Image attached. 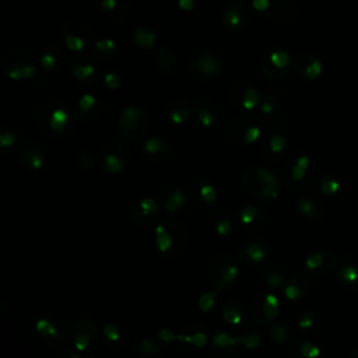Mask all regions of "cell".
Returning <instances> with one entry per match:
<instances>
[{
  "instance_id": "cell-1",
  "label": "cell",
  "mask_w": 358,
  "mask_h": 358,
  "mask_svg": "<svg viewBox=\"0 0 358 358\" xmlns=\"http://www.w3.org/2000/svg\"><path fill=\"white\" fill-rule=\"evenodd\" d=\"M242 186L246 193L260 201H274L280 197V178L266 166H250L242 173Z\"/></svg>"
},
{
  "instance_id": "cell-2",
  "label": "cell",
  "mask_w": 358,
  "mask_h": 358,
  "mask_svg": "<svg viewBox=\"0 0 358 358\" xmlns=\"http://www.w3.org/2000/svg\"><path fill=\"white\" fill-rule=\"evenodd\" d=\"M154 241L161 255L173 257L186 248L189 242V229L180 221L166 220L155 225Z\"/></svg>"
},
{
  "instance_id": "cell-3",
  "label": "cell",
  "mask_w": 358,
  "mask_h": 358,
  "mask_svg": "<svg viewBox=\"0 0 358 358\" xmlns=\"http://www.w3.org/2000/svg\"><path fill=\"white\" fill-rule=\"evenodd\" d=\"M69 123L70 109L63 101H48L38 110V127L45 136L50 138L62 136L67 130Z\"/></svg>"
},
{
  "instance_id": "cell-4",
  "label": "cell",
  "mask_w": 358,
  "mask_h": 358,
  "mask_svg": "<svg viewBox=\"0 0 358 358\" xmlns=\"http://www.w3.org/2000/svg\"><path fill=\"white\" fill-rule=\"evenodd\" d=\"M284 179L288 189L294 192H306L310 189L315 173L309 155L296 152L291 155L284 168Z\"/></svg>"
},
{
  "instance_id": "cell-5",
  "label": "cell",
  "mask_w": 358,
  "mask_h": 358,
  "mask_svg": "<svg viewBox=\"0 0 358 358\" xmlns=\"http://www.w3.org/2000/svg\"><path fill=\"white\" fill-rule=\"evenodd\" d=\"M262 134L260 116L253 112L238 113L229 123L228 136L236 145H252Z\"/></svg>"
},
{
  "instance_id": "cell-6",
  "label": "cell",
  "mask_w": 358,
  "mask_h": 358,
  "mask_svg": "<svg viewBox=\"0 0 358 358\" xmlns=\"http://www.w3.org/2000/svg\"><path fill=\"white\" fill-rule=\"evenodd\" d=\"M117 133L129 141H138L144 137L148 127V113L138 105L126 106L116 122Z\"/></svg>"
},
{
  "instance_id": "cell-7",
  "label": "cell",
  "mask_w": 358,
  "mask_h": 358,
  "mask_svg": "<svg viewBox=\"0 0 358 358\" xmlns=\"http://www.w3.org/2000/svg\"><path fill=\"white\" fill-rule=\"evenodd\" d=\"M189 73L197 81L214 80L224 69L222 57L213 49H199L189 59Z\"/></svg>"
},
{
  "instance_id": "cell-8",
  "label": "cell",
  "mask_w": 358,
  "mask_h": 358,
  "mask_svg": "<svg viewBox=\"0 0 358 358\" xmlns=\"http://www.w3.org/2000/svg\"><path fill=\"white\" fill-rule=\"evenodd\" d=\"M239 275L234 259L227 253H217L208 263L207 278L214 289L221 291L231 287Z\"/></svg>"
},
{
  "instance_id": "cell-9",
  "label": "cell",
  "mask_w": 358,
  "mask_h": 358,
  "mask_svg": "<svg viewBox=\"0 0 358 358\" xmlns=\"http://www.w3.org/2000/svg\"><path fill=\"white\" fill-rule=\"evenodd\" d=\"M3 73L13 81L28 80L36 76V64L31 55L21 49L8 50L1 59Z\"/></svg>"
},
{
  "instance_id": "cell-10",
  "label": "cell",
  "mask_w": 358,
  "mask_h": 358,
  "mask_svg": "<svg viewBox=\"0 0 358 358\" xmlns=\"http://www.w3.org/2000/svg\"><path fill=\"white\" fill-rule=\"evenodd\" d=\"M252 7L275 24H289L298 15L296 0H252Z\"/></svg>"
},
{
  "instance_id": "cell-11",
  "label": "cell",
  "mask_w": 358,
  "mask_h": 358,
  "mask_svg": "<svg viewBox=\"0 0 358 358\" xmlns=\"http://www.w3.org/2000/svg\"><path fill=\"white\" fill-rule=\"evenodd\" d=\"M292 59L285 49L273 48L263 53L259 60V71L264 78L281 80L289 74Z\"/></svg>"
},
{
  "instance_id": "cell-12",
  "label": "cell",
  "mask_w": 358,
  "mask_h": 358,
  "mask_svg": "<svg viewBox=\"0 0 358 358\" xmlns=\"http://www.w3.org/2000/svg\"><path fill=\"white\" fill-rule=\"evenodd\" d=\"M64 46L71 52H83L91 45V29L80 20H69L62 28Z\"/></svg>"
},
{
  "instance_id": "cell-13",
  "label": "cell",
  "mask_w": 358,
  "mask_h": 358,
  "mask_svg": "<svg viewBox=\"0 0 358 358\" xmlns=\"http://www.w3.org/2000/svg\"><path fill=\"white\" fill-rule=\"evenodd\" d=\"M228 98L234 106L246 112H253L262 99L257 88L246 80L235 81L228 91Z\"/></svg>"
},
{
  "instance_id": "cell-14",
  "label": "cell",
  "mask_w": 358,
  "mask_h": 358,
  "mask_svg": "<svg viewBox=\"0 0 358 358\" xmlns=\"http://www.w3.org/2000/svg\"><path fill=\"white\" fill-rule=\"evenodd\" d=\"M129 157H130V150L126 144L119 141H112L102 148L99 154V161H101V166L106 172L116 175L124 171L129 162Z\"/></svg>"
},
{
  "instance_id": "cell-15",
  "label": "cell",
  "mask_w": 358,
  "mask_h": 358,
  "mask_svg": "<svg viewBox=\"0 0 358 358\" xmlns=\"http://www.w3.org/2000/svg\"><path fill=\"white\" fill-rule=\"evenodd\" d=\"M280 313V299L275 294H262L253 298L250 303V316L255 323L266 326Z\"/></svg>"
},
{
  "instance_id": "cell-16",
  "label": "cell",
  "mask_w": 358,
  "mask_h": 358,
  "mask_svg": "<svg viewBox=\"0 0 358 358\" xmlns=\"http://www.w3.org/2000/svg\"><path fill=\"white\" fill-rule=\"evenodd\" d=\"M268 255V243L262 236H249L236 249L239 262L245 266L260 264Z\"/></svg>"
},
{
  "instance_id": "cell-17",
  "label": "cell",
  "mask_w": 358,
  "mask_h": 358,
  "mask_svg": "<svg viewBox=\"0 0 358 358\" xmlns=\"http://www.w3.org/2000/svg\"><path fill=\"white\" fill-rule=\"evenodd\" d=\"M17 159L21 166L29 171H41L46 164V155L41 144L35 140H24L15 151Z\"/></svg>"
},
{
  "instance_id": "cell-18",
  "label": "cell",
  "mask_w": 358,
  "mask_h": 358,
  "mask_svg": "<svg viewBox=\"0 0 358 358\" xmlns=\"http://www.w3.org/2000/svg\"><path fill=\"white\" fill-rule=\"evenodd\" d=\"M220 21L224 29L229 32L242 31L249 21V7L242 0H234L225 6Z\"/></svg>"
},
{
  "instance_id": "cell-19",
  "label": "cell",
  "mask_w": 358,
  "mask_h": 358,
  "mask_svg": "<svg viewBox=\"0 0 358 358\" xmlns=\"http://www.w3.org/2000/svg\"><path fill=\"white\" fill-rule=\"evenodd\" d=\"M187 196L194 206L207 207L217 200L218 193L208 179L204 176H194L187 185Z\"/></svg>"
},
{
  "instance_id": "cell-20",
  "label": "cell",
  "mask_w": 358,
  "mask_h": 358,
  "mask_svg": "<svg viewBox=\"0 0 358 358\" xmlns=\"http://www.w3.org/2000/svg\"><path fill=\"white\" fill-rule=\"evenodd\" d=\"M266 220L267 214L262 207H257L255 204H246L236 213L235 224L239 231L245 234H253L263 228Z\"/></svg>"
},
{
  "instance_id": "cell-21",
  "label": "cell",
  "mask_w": 358,
  "mask_h": 358,
  "mask_svg": "<svg viewBox=\"0 0 358 358\" xmlns=\"http://www.w3.org/2000/svg\"><path fill=\"white\" fill-rule=\"evenodd\" d=\"M192 116L200 127L210 129L217 123L218 106L214 99L208 96H200L192 103Z\"/></svg>"
},
{
  "instance_id": "cell-22",
  "label": "cell",
  "mask_w": 358,
  "mask_h": 358,
  "mask_svg": "<svg viewBox=\"0 0 358 358\" xmlns=\"http://www.w3.org/2000/svg\"><path fill=\"white\" fill-rule=\"evenodd\" d=\"M98 340V329L94 322L88 319H80L73 329V344L77 351L84 352L92 348Z\"/></svg>"
},
{
  "instance_id": "cell-23",
  "label": "cell",
  "mask_w": 358,
  "mask_h": 358,
  "mask_svg": "<svg viewBox=\"0 0 358 358\" xmlns=\"http://www.w3.org/2000/svg\"><path fill=\"white\" fill-rule=\"evenodd\" d=\"M337 256L330 250H319L310 253L305 259V268L313 275H326L337 267Z\"/></svg>"
},
{
  "instance_id": "cell-24",
  "label": "cell",
  "mask_w": 358,
  "mask_h": 358,
  "mask_svg": "<svg viewBox=\"0 0 358 358\" xmlns=\"http://www.w3.org/2000/svg\"><path fill=\"white\" fill-rule=\"evenodd\" d=\"M70 71L74 80L84 85H92L98 81L99 73L96 66L85 56H76L70 62Z\"/></svg>"
},
{
  "instance_id": "cell-25",
  "label": "cell",
  "mask_w": 358,
  "mask_h": 358,
  "mask_svg": "<svg viewBox=\"0 0 358 358\" xmlns=\"http://www.w3.org/2000/svg\"><path fill=\"white\" fill-rule=\"evenodd\" d=\"M141 155L150 162H164L171 155V145L166 140L158 136H151L145 138L141 144Z\"/></svg>"
},
{
  "instance_id": "cell-26",
  "label": "cell",
  "mask_w": 358,
  "mask_h": 358,
  "mask_svg": "<svg viewBox=\"0 0 358 358\" xmlns=\"http://www.w3.org/2000/svg\"><path fill=\"white\" fill-rule=\"evenodd\" d=\"M294 67L301 78L309 81L319 78L323 71V64L320 59L308 52H302L295 57Z\"/></svg>"
},
{
  "instance_id": "cell-27",
  "label": "cell",
  "mask_w": 358,
  "mask_h": 358,
  "mask_svg": "<svg viewBox=\"0 0 358 358\" xmlns=\"http://www.w3.org/2000/svg\"><path fill=\"white\" fill-rule=\"evenodd\" d=\"M67 55L60 43L48 45L41 55V64L46 71H56L64 67Z\"/></svg>"
},
{
  "instance_id": "cell-28",
  "label": "cell",
  "mask_w": 358,
  "mask_h": 358,
  "mask_svg": "<svg viewBox=\"0 0 358 358\" xmlns=\"http://www.w3.org/2000/svg\"><path fill=\"white\" fill-rule=\"evenodd\" d=\"M298 213L309 220H319L326 214L324 203L315 194H303L296 201Z\"/></svg>"
},
{
  "instance_id": "cell-29",
  "label": "cell",
  "mask_w": 358,
  "mask_h": 358,
  "mask_svg": "<svg viewBox=\"0 0 358 358\" xmlns=\"http://www.w3.org/2000/svg\"><path fill=\"white\" fill-rule=\"evenodd\" d=\"M158 214V203L152 197H144L138 200L133 210H131V218L138 225H147L150 224Z\"/></svg>"
},
{
  "instance_id": "cell-30",
  "label": "cell",
  "mask_w": 358,
  "mask_h": 358,
  "mask_svg": "<svg viewBox=\"0 0 358 358\" xmlns=\"http://www.w3.org/2000/svg\"><path fill=\"white\" fill-rule=\"evenodd\" d=\"M310 291V281L302 273H295L285 280L284 295L288 301H298Z\"/></svg>"
},
{
  "instance_id": "cell-31",
  "label": "cell",
  "mask_w": 358,
  "mask_h": 358,
  "mask_svg": "<svg viewBox=\"0 0 358 358\" xmlns=\"http://www.w3.org/2000/svg\"><path fill=\"white\" fill-rule=\"evenodd\" d=\"M287 150V140L281 133L273 131L263 147V157L268 162H277L282 158L284 152Z\"/></svg>"
},
{
  "instance_id": "cell-32",
  "label": "cell",
  "mask_w": 358,
  "mask_h": 358,
  "mask_svg": "<svg viewBox=\"0 0 358 358\" xmlns=\"http://www.w3.org/2000/svg\"><path fill=\"white\" fill-rule=\"evenodd\" d=\"M166 116L168 119L176 124L180 126L189 120L192 116V105L187 99H172L166 106Z\"/></svg>"
},
{
  "instance_id": "cell-33",
  "label": "cell",
  "mask_w": 358,
  "mask_h": 358,
  "mask_svg": "<svg viewBox=\"0 0 358 358\" xmlns=\"http://www.w3.org/2000/svg\"><path fill=\"white\" fill-rule=\"evenodd\" d=\"M208 227L217 236H227L232 229V220L229 213L222 207L215 208L208 215Z\"/></svg>"
},
{
  "instance_id": "cell-34",
  "label": "cell",
  "mask_w": 358,
  "mask_h": 358,
  "mask_svg": "<svg viewBox=\"0 0 358 358\" xmlns=\"http://www.w3.org/2000/svg\"><path fill=\"white\" fill-rule=\"evenodd\" d=\"M207 340H208L207 330L203 326L197 324V323L189 324L180 333H178V341L190 344L194 348L204 347L207 344Z\"/></svg>"
},
{
  "instance_id": "cell-35",
  "label": "cell",
  "mask_w": 358,
  "mask_h": 358,
  "mask_svg": "<svg viewBox=\"0 0 358 358\" xmlns=\"http://www.w3.org/2000/svg\"><path fill=\"white\" fill-rule=\"evenodd\" d=\"M102 337L105 344H108L110 348H122L126 347L129 341V334L124 330V327L116 324V323H108L102 329Z\"/></svg>"
},
{
  "instance_id": "cell-36",
  "label": "cell",
  "mask_w": 358,
  "mask_h": 358,
  "mask_svg": "<svg viewBox=\"0 0 358 358\" xmlns=\"http://www.w3.org/2000/svg\"><path fill=\"white\" fill-rule=\"evenodd\" d=\"M340 285L350 292H358V264L354 262H345L337 273Z\"/></svg>"
},
{
  "instance_id": "cell-37",
  "label": "cell",
  "mask_w": 358,
  "mask_h": 358,
  "mask_svg": "<svg viewBox=\"0 0 358 358\" xmlns=\"http://www.w3.org/2000/svg\"><path fill=\"white\" fill-rule=\"evenodd\" d=\"M154 63L158 71L165 76L171 77L176 70V56L175 52L169 48H159L154 55Z\"/></svg>"
},
{
  "instance_id": "cell-38",
  "label": "cell",
  "mask_w": 358,
  "mask_h": 358,
  "mask_svg": "<svg viewBox=\"0 0 358 358\" xmlns=\"http://www.w3.org/2000/svg\"><path fill=\"white\" fill-rule=\"evenodd\" d=\"M101 105L92 94H84L77 102V115L83 122H90L98 116Z\"/></svg>"
},
{
  "instance_id": "cell-39",
  "label": "cell",
  "mask_w": 358,
  "mask_h": 358,
  "mask_svg": "<svg viewBox=\"0 0 358 358\" xmlns=\"http://www.w3.org/2000/svg\"><path fill=\"white\" fill-rule=\"evenodd\" d=\"M221 316L225 323L231 326H241L245 320V312L239 301L228 299L224 302L221 309Z\"/></svg>"
},
{
  "instance_id": "cell-40",
  "label": "cell",
  "mask_w": 358,
  "mask_h": 358,
  "mask_svg": "<svg viewBox=\"0 0 358 358\" xmlns=\"http://www.w3.org/2000/svg\"><path fill=\"white\" fill-rule=\"evenodd\" d=\"M187 201V194L182 189H171L162 197V204L165 211L176 213L179 211Z\"/></svg>"
},
{
  "instance_id": "cell-41",
  "label": "cell",
  "mask_w": 358,
  "mask_h": 358,
  "mask_svg": "<svg viewBox=\"0 0 358 358\" xmlns=\"http://www.w3.org/2000/svg\"><path fill=\"white\" fill-rule=\"evenodd\" d=\"M96 6L102 13L119 22L124 20L127 13V8L122 0H96Z\"/></svg>"
},
{
  "instance_id": "cell-42",
  "label": "cell",
  "mask_w": 358,
  "mask_h": 358,
  "mask_svg": "<svg viewBox=\"0 0 358 358\" xmlns=\"http://www.w3.org/2000/svg\"><path fill=\"white\" fill-rule=\"evenodd\" d=\"M262 280H263L264 285H267L268 288L277 289L285 284L287 278H285V274L281 270V267H278L275 264H268L262 270Z\"/></svg>"
},
{
  "instance_id": "cell-43",
  "label": "cell",
  "mask_w": 358,
  "mask_h": 358,
  "mask_svg": "<svg viewBox=\"0 0 358 358\" xmlns=\"http://www.w3.org/2000/svg\"><path fill=\"white\" fill-rule=\"evenodd\" d=\"M116 55V42L112 38L98 39L92 46V56L98 60L109 62Z\"/></svg>"
},
{
  "instance_id": "cell-44",
  "label": "cell",
  "mask_w": 358,
  "mask_h": 358,
  "mask_svg": "<svg viewBox=\"0 0 358 358\" xmlns=\"http://www.w3.org/2000/svg\"><path fill=\"white\" fill-rule=\"evenodd\" d=\"M291 352L294 357L301 358H317L320 355L319 345L313 344L305 338H296L291 345Z\"/></svg>"
},
{
  "instance_id": "cell-45",
  "label": "cell",
  "mask_w": 358,
  "mask_h": 358,
  "mask_svg": "<svg viewBox=\"0 0 358 358\" xmlns=\"http://www.w3.org/2000/svg\"><path fill=\"white\" fill-rule=\"evenodd\" d=\"M133 41L140 49L150 50L157 43V34L150 27H137L133 32Z\"/></svg>"
},
{
  "instance_id": "cell-46",
  "label": "cell",
  "mask_w": 358,
  "mask_h": 358,
  "mask_svg": "<svg viewBox=\"0 0 358 358\" xmlns=\"http://www.w3.org/2000/svg\"><path fill=\"white\" fill-rule=\"evenodd\" d=\"M278 91L277 88L274 87H268L266 88L262 99H260V103H259V109L262 112V115H274L278 108H280V102H278Z\"/></svg>"
},
{
  "instance_id": "cell-47",
  "label": "cell",
  "mask_w": 358,
  "mask_h": 358,
  "mask_svg": "<svg viewBox=\"0 0 358 358\" xmlns=\"http://www.w3.org/2000/svg\"><path fill=\"white\" fill-rule=\"evenodd\" d=\"M241 345L239 344V336H232L229 333L220 331L217 333L211 340V347L215 350H229Z\"/></svg>"
},
{
  "instance_id": "cell-48",
  "label": "cell",
  "mask_w": 358,
  "mask_h": 358,
  "mask_svg": "<svg viewBox=\"0 0 358 358\" xmlns=\"http://www.w3.org/2000/svg\"><path fill=\"white\" fill-rule=\"evenodd\" d=\"M35 331L45 337V338H50V340H56L59 337V330L55 326V323L52 320H49L48 317H39L35 322Z\"/></svg>"
},
{
  "instance_id": "cell-49",
  "label": "cell",
  "mask_w": 358,
  "mask_h": 358,
  "mask_svg": "<svg viewBox=\"0 0 358 358\" xmlns=\"http://www.w3.org/2000/svg\"><path fill=\"white\" fill-rule=\"evenodd\" d=\"M239 344L246 350H256L262 345V333L255 329H246L239 336Z\"/></svg>"
},
{
  "instance_id": "cell-50",
  "label": "cell",
  "mask_w": 358,
  "mask_h": 358,
  "mask_svg": "<svg viewBox=\"0 0 358 358\" xmlns=\"http://www.w3.org/2000/svg\"><path fill=\"white\" fill-rule=\"evenodd\" d=\"M319 186H320V190H322L323 194L333 196V194H337L341 190L343 183L338 178H336L333 175H326V176L320 178Z\"/></svg>"
},
{
  "instance_id": "cell-51",
  "label": "cell",
  "mask_w": 358,
  "mask_h": 358,
  "mask_svg": "<svg viewBox=\"0 0 358 358\" xmlns=\"http://www.w3.org/2000/svg\"><path fill=\"white\" fill-rule=\"evenodd\" d=\"M270 337L274 343L277 344H282L285 343L289 337H291V329L287 323L284 322H278V323H274L271 327H270Z\"/></svg>"
},
{
  "instance_id": "cell-52",
  "label": "cell",
  "mask_w": 358,
  "mask_h": 358,
  "mask_svg": "<svg viewBox=\"0 0 358 358\" xmlns=\"http://www.w3.org/2000/svg\"><path fill=\"white\" fill-rule=\"evenodd\" d=\"M220 291L217 289H213V291H208V292H203L197 301V306L201 312L204 313H208L214 305H215V301H217V295H218Z\"/></svg>"
},
{
  "instance_id": "cell-53",
  "label": "cell",
  "mask_w": 358,
  "mask_h": 358,
  "mask_svg": "<svg viewBox=\"0 0 358 358\" xmlns=\"http://www.w3.org/2000/svg\"><path fill=\"white\" fill-rule=\"evenodd\" d=\"M103 83L109 90H117L123 84V77L119 71L115 70H108L103 74Z\"/></svg>"
},
{
  "instance_id": "cell-54",
  "label": "cell",
  "mask_w": 358,
  "mask_h": 358,
  "mask_svg": "<svg viewBox=\"0 0 358 358\" xmlns=\"http://www.w3.org/2000/svg\"><path fill=\"white\" fill-rule=\"evenodd\" d=\"M317 316L313 312H303L298 319V327L302 330L313 329L317 324Z\"/></svg>"
},
{
  "instance_id": "cell-55",
  "label": "cell",
  "mask_w": 358,
  "mask_h": 358,
  "mask_svg": "<svg viewBox=\"0 0 358 358\" xmlns=\"http://www.w3.org/2000/svg\"><path fill=\"white\" fill-rule=\"evenodd\" d=\"M137 348L144 355H155V354L159 352V345L154 340H151V338H143L137 344Z\"/></svg>"
},
{
  "instance_id": "cell-56",
  "label": "cell",
  "mask_w": 358,
  "mask_h": 358,
  "mask_svg": "<svg viewBox=\"0 0 358 358\" xmlns=\"http://www.w3.org/2000/svg\"><path fill=\"white\" fill-rule=\"evenodd\" d=\"M17 143V134L13 133L11 130H1L0 131V148L7 150L15 145Z\"/></svg>"
},
{
  "instance_id": "cell-57",
  "label": "cell",
  "mask_w": 358,
  "mask_h": 358,
  "mask_svg": "<svg viewBox=\"0 0 358 358\" xmlns=\"http://www.w3.org/2000/svg\"><path fill=\"white\" fill-rule=\"evenodd\" d=\"M285 124H287V120L281 113H274L273 115V117L270 120V127L273 129V131L282 133V130L285 129Z\"/></svg>"
},
{
  "instance_id": "cell-58",
  "label": "cell",
  "mask_w": 358,
  "mask_h": 358,
  "mask_svg": "<svg viewBox=\"0 0 358 358\" xmlns=\"http://www.w3.org/2000/svg\"><path fill=\"white\" fill-rule=\"evenodd\" d=\"M157 336H158V338H159L161 341L168 343V344L178 341V333H173L172 330H169V329H166V327L159 329L158 333H157Z\"/></svg>"
},
{
  "instance_id": "cell-59",
  "label": "cell",
  "mask_w": 358,
  "mask_h": 358,
  "mask_svg": "<svg viewBox=\"0 0 358 358\" xmlns=\"http://www.w3.org/2000/svg\"><path fill=\"white\" fill-rule=\"evenodd\" d=\"M77 162L84 169H91L92 168V158H91V154L87 152V151H81V152L77 154Z\"/></svg>"
},
{
  "instance_id": "cell-60",
  "label": "cell",
  "mask_w": 358,
  "mask_h": 358,
  "mask_svg": "<svg viewBox=\"0 0 358 358\" xmlns=\"http://www.w3.org/2000/svg\"><path fill=\"white\" fill-rule=\"evenodd\" d=\"M178 6H179V8H182L185 11H189V10L194 8L196 1L194 0H178Z\"/></svg>"
},
{
  "instance_id": "cell-61",
  "label": "cell",
  "mask_w": 358,
  "mask_h": 358,
  "mask_svg": "<svg viewBox=\"0 0 358 358\" xmlns=\"http://www.w3.org/2000/svg\"><path fill=\"white\" fill-rule=\"evenodd\" d=\"M351 358H358V347H355V348L351 351Z\"/></svg>"
},
{
  "instance_id": "cell-62",
  "label": "cell",
  "mask_w": 358,
  "mask_h": 358,
  "mask_svg": "<svg viewBox=\"0 0 358 358\" xmlns=\"http://www.w3.org/2000/svg\"><path fill=\"white\" fill-rule=\"evenodd\" d=\"M357 211H358V206H357Z\"/></svg>"
}]
</instances>
